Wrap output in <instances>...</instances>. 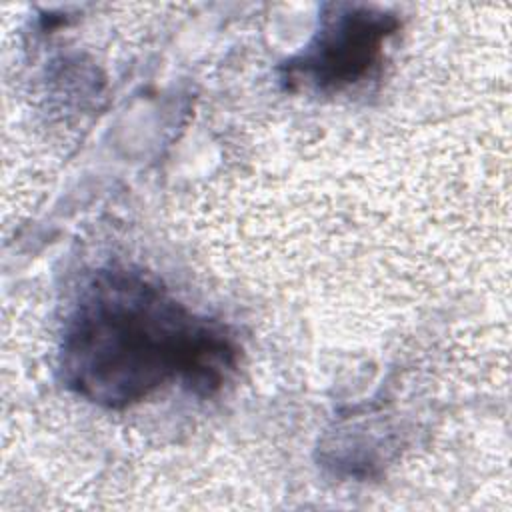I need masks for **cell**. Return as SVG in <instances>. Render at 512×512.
Listing matches in <instances>:
<instances>
[{"mask_svg": "<svg viewBox=\"0 0 512 512\" xmlns=\"http://www.w3.org/2000/svg\"><path fill=\"white\" fill-rule=\"evenodd\" d=\"M228 328L200 316L138 272L100 270L66 320L60 374L70 392L110 410L166 384L216 394L238 366Z\"/></svg>", "mask_w": 512, "mask_h": 512, "instance_id": "obj_1", "label": "cell"}, {"mask_svg": "<svg viewBox=\"0 0 512 512\" xmlns=\"http://www.w3.org/2000/svg\"><path fill=\"white\" fill-rule=\"evenodd\" d=\"M400 26L386 10L364 4L326 6L310 44L282 68L288 88L338 92L364 80Z\"/></svg>", "mask_w": 512, "mask_h": 512, "instance_id": "obj_2", "label": "cell"}]
</instances>
